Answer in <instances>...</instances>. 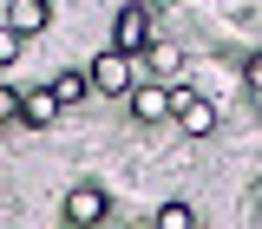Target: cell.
<instances>
[{
  "label": "cell",
  "instance_id": "6da1fadb",
  "mask_svg": "<svg viewBox=\"0 0 262 229\" xmlns=\"http://www.w3.org/2000/svg\"><path fill=\"white\" fill-rule=\"evenodd\" d=\"M59 210H66V223H72V229H98V223H105V210H112V196L98 190V184H72Z\"/></svg>",
  "mask_w": 262,
  "mask_h": 229
},
{
  "label": "cell",
  "instance_id": "7a4b0ae2",
  "mask_svg": "<svg viewBox=\"0 0 262 229\" xmlns=\"http://www.w3.org/2000/svg\"><path fill=\"white\" fill-rule=\"evenodd\" d=\"M112 46H118V53H151V46H158V39H151V7H118Z\"/></svg>",
  "mask_w": 262,
  "mask_h": 229
},
{
  "label": "cell",
  "instance_id": "3957f363",
  "mask_svg": "<svg viewBox=\"0 0 262 229\" xmlns=\"http://www.w3.org/2000/svg\"><path fill=\"white\" fill-rule=\"evenodd\" d=\"M170 98H177V111H170V118L184 125V138H210V131H216V105H210L203 92H184V85H170Z\"/></svg>",
  "mask_w": 262,
  "mask_h": 229
},
{
  "label": "cell",
  "instance_id": "277c9868",
  "mask_svg": "<svg viewBox=\"0 0 262 229\" xmlns=\"http://www.w3.org/2000/svg\"><path fill=\"white\" fill-rule=\"evenodd\" d=\"M85 72H92V92H138L131 85V53H118V46H105Z\"/></svg>",
  "mask_w": 262,
  "mask_h": 229
},
{
  "label": "cell",
  "instance_id": "5b68a950",
  "mask_svg": "<svg viewBox=\"0 0 262 229\" xmlns=\"http://www.w3.org/2000/svg\"><path fill=\"white\" fill-rule=\"evenodd\" d=\"M170 111H177L170 85H138V92H131V118H138V125H164Z\"/></svg>",
  "mask_w": 262,
  "mask_h": 229
},
{
  "label": "cell",
  "instance_id": "8992f818",
  "mask_svg": "<svg viewBox=\"0 0 262 229\" xmlns=\"http://www.w3.org/2000/svg\"><path fill=\"white\" fill-rule=\"evenodd\" d=\"M46 20H53V7H46V0H13V7H7V27H20L27 39L46 27Z\"/></svg>",
  "mask_w": 262,
  "mask_h": 229
},
{
  "label": "cell",
  "instance_id": "52a82bcc",
  "mask_svg": "<svg viewBox=\"0 0 262 229\" xmlns=\"http://www.w3.org/2000/svg\"><path fill=\"white\" fill-rule=\"evenodd\" d=\"M20 118H27V125H53V118H59V98H53V85H46V92H27V111H20Z\"/></svg>",
  "mask_w": 262,
  "mask_h": 229
},
{
  "label": "cell",
  "instance_id": "ba28073f",
  "mask_svg": "<svg viewBox=\"0 0 262 229\" xmlns=\"http://www.w3.org/2000/svg\"><path fill=\"white\" fill-rule=\"evenodd\" d=\"M85 92H92V72H59V79H53V98H59V105H79Z\"/></svg>",
  "mask_w": 262,
  "mask_h": 229
},
{
  "label": "cell",
  "instance_id": "9c48e42d",
  "mask_svg": "<svg viewBox=\"0 0 262 229\" xmlns=\"http://www.w3.org/2000/svg\"><path fill=\"white\" fill-rule=\"evenodd\" d=\"M20 53H27V33L0 20V72H7V65H20Z\"/></svg>",
  "mask_w": 262,
  "mask_h": 229
},
{
  "label": "cell",
  "instance_id": "30bf717a",
  "mask_svg": "<svg viewBox=\"0 0 262 229\" xmlns=\"http://www.w3.org/2000/svg\"><path fill=\"white\" fill-rule=\"evenodd\" d=\"M151 229H196V210H190V203H164Z\"/></svg>",
  "mask_w": 262,
  "mask_h": 229
},
{
  "label": "cell",
  "instance_id": "8fae6325",
  "mask_svg": "<svg viewBox=\"0 0 262 229\" xmlns=\"http://www.w3.org/2000/svg\"><path fill=\"white\" fill-rule=\"evenodd\" d=\"M27 111V92H13V85H0V125H13Z\"/></svg>",
  "mask_w": 262,
  "mask_h": 229
},
{
  "label": "cell",
  "instance_id": "7c38bea8",
  "mask_svg": "<svg viewBox=\"0 0 262 229\" xmlns=\"http://www.w3.org/2000/svg\"><path fill=\"white\" fill-rule=\"evenodd\" d=\"M144 59H151V72H177V46H164V39H158Z\"/></svg>",
  "mask_w": 262,
  "mask_h": 229
},
{
  "label": "cell",
  "instance_id": "4fadbf2b",
  "mask_svg": "<svg viewBox=\"0 0 262 229\" xmlns=\"http://www.w3.org/2000/svg\"><path fill=\"white\" fill-rule=\"evenodd\" d=\"M243 79H249V85H256V92H262V53H256V59H249V65H243Z\"/></svg>",
  "mask_w": 262,
  "mask_h": 229
}]
</instances>
